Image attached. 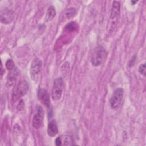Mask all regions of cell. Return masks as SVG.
<instances>
[{"mask_svg": "<svg viewBox=\"0 0 146 146\" xmlns=\"http://www.w3.org/2000/svg\"><path fill=\"white\" fill-rule=\"evenodd\" d=\"M107 52L102 46H96L93 50L91 55V63L95 67L102 65L106 59Z\"/></svg>", "mask_w": 146, "mask_h": 146, "instance_id": "obj_1", "label": "cell"}, {"mask_svg": "<svg viewBox=\"0 0 146 146\" xmlns=\"http://www.w3.org/2000/svg\"><path fill=\"white\" fill-rule=\"evenodd\" d=\"M28 89L29 84L26 80H23L19 81L13 92V102H15L19 100L22 96H23L27 93Z\"/></svg>", "mask_w": 146, "mask_h": 146, "instance_id": "obj_2", "label": "cell"}, {"mask_svg": "<svg viewBox=\"0 0 146 146\" xmlns=\"http://www.w3.org/2000/svg\"><path fill=\"white\" fill-rule=\"evenodd\" d=\"M42 62L38 58H35L31 62L30 70L31 79L35 82H38L41 76Z\"/></svg>", "mask_w": 146, "mask_h": 146, "instance_id": "obj_3", "label": "cell"}, {"mask_svg": "<svg viewBox=\"0 0 146 146\" xmlns=\"http://www.w3.org/2000/svg\"><path fill=\"white\" fill-rule=\"evenodd\" d=\"M64 88V82L61 77L57 78L54 81L52 88V98L54 101L60 100Z\"/></svg>", "mask_w": 146, "mask_h": 146, "instance_id": "obj_4", "label": "cell"}, {"mask_svg": "<svg viewBox=\"0 0 146 146\" xmlns=\"http://www.w3.org/2000/svg\"><path fill=\"white\" fill-rule=\"evenodd\" d=\"M123 95L124 90L123 88H117L115 90L110 100V105L112 108L116 109L118 108L121 102Z\"/></svg>", "mask_w": 146, "mask_h": 146, "instance_id": "obj_5", "label": "cell"}, {"mask_svg": "<svg viewBox=\"0 0 146 146\" xmlns=\"http://www.w3.org/2000/svg\"><path fill=\"white\" fill-rule=\"evenodd\" d=\"M44 118V111L40 106L36 107V112L33 116L32 120L33 127L35 129H39L43 124Z\"/></svg>", "mask_w": 146, "mask_h": 146, "instance_id": "obj_6", "label": "cell"}, {"mask_svg": "<svg viewBox=\"0 0 146 146\" xmlns=\"http://www.w3.org/2000/svg\"><path fill=\"white\" fill-rule=\"evenodd\" d=\"M120 13V3L119 2L115 1L112 3L111 12L110 15V19L111 21V27L113 28L117 21L118 18L119 17Z\"/></svg>", "mask_w": 146, "mask_h": 146, "instance_id": "obj_7", "label": "cell"}, {"mask_svg": "<svg viewBox=\"0 0 146 146\" xmlns=\"http://www.w3.org/2000/svg\"><path fill=\"white\" fill-rule=\"evenodd\" d=\"M38 98L39 101L48 108L50 107L51 103L49 94L47 91L43 88H39L37 92Z\"/></svg>", "mask_w": 146, "mask_h": 146, "instance_id": "obj_8", "label": "cell"}, {"mask_svg": "<svg viewBox=\"0 0 146 146\" xmlns=\"http://www.w3.org/2000/svg\"><path fill=\"white\" fill-rule=\"evenodd\" d=\"M14 17V11L11 10L5 9L1 12L0 19L1 23L3 24H9L11 23Z\"/></svg>", "mask_w": 146, "mask_h": 146, "instance_id": "obj_9", "label": "cell"}, {"mask_svg": "<svg viewBox=\"0 0 146 146\" xmlns=\"http://www.w3.org/2000/svg\"><path fill=\"white\" fill-rule=\"evenodd\" d=\"M18 75V71L16 68H14L13 70L10 71V72H9L7 75L6 81V86L7 87H11L15 85Z\"/></svg>", "mask_w": 146, "mask_h": 146, "instance_id": "obj_10", "label": "cell"}, {"mask_svg": "<svg viewBox=\"0 0 146 146\" xmlns=\"http://www.w3.org/2000/svg\"><path fill=\"white\" fill-rule=\"evenodd\" d=\"M58 133V128L55 120H51L47 126V134L49 136L55 137Z\"/></svg>", "mask_w": 146, "mask_h": 146, "instance_id": "obj_11", "label": "cell"}, {"mask_svg": "<svg viewBox=\"0 0 146 146\" xmlns=\"http://www.w3.org/2000/svg\"><path fill=\"white\" fill-rule=\"evenodd\" d=\"M56 15V10L54 6L51 5L50 6L47 10V11L46 13V16H45V21L46 22H49L53 19V18Z\"/></svg>", "mask_w": 146, "mask_h": 146, "instance_id": "obj_12", "label": "cell"}, {"mask_svg": "<svg viewBox=\"0 0 146 146\" xmlns=\"http://www.w3.org/2000/svg\"><path fill=\"white\" fill-rule=\"evenodd\" d=\"M76 15V10L75 8L71 7L66 9L63 14V18L69 19L74 17Z\"/></svg>", "mask_w": 146, "mask_h": 146, "instance_id": "obj_13", "label": "cell"}, {"mask_svg": "<svg viewBox=\"0 0 146 146\" xmlns=\"http://www.w3.org/2000/svg\"><path fill=\"white\" fill-rule=\"evenodd\" d=\"M61 139L62 145H73V139L72 137L68 135L60 136Z\"/></svg>", "mask_w": 146, "mask_h": 146, "instance_id": "obj_14", "label": "cell"}, {"mask_svg": "<svg viewBox=\"0 0 146 146\" xmlns=\"http://www.w3.org/2000/svg\"><path fill=\"white\" fill-rule=\"evenodd\" d=\"M6 67L9 71L13 70L15 68L14 62L11 59H8L6 62Z\"/></svg>", "mask_w": 146, "mask_h": 146, "instance_id": "obj_15", "label": "cell"}, {"mask_svg": "<svg viewBox=\"0 0 146 146\" xmlns=\"http://www.w3.org/2000/svg\"><path fill=\"white\" fill-rule=\"evenodd\" d=\"M139 72L143 75L144 76H145L146 72H145V63H143L140 65L139 67Z\"/></svg>", "mask_w": 146, "mask_h": 146, "instance_id": "obj_16", "label": "cell"}, {"mask_svg": "<svg viewBox=\"0 0 146 146\" xmlns=\"http://www.w3.org/2000/svg\"><path fill=\"white\" fill-rule=\"evenodd\" d=\"M55 145H62V143H61V139L60 137H58L55 139Z\"/></svg>", "mask_w": 146, "mask_h": 146, "instance_id": "obj_17", "label": "cell"}, {"mask_svg": "<svg viewBox=\"0 0 146 146\" xmlns=\"http://www.w3.org/2000/svg\"><path fill=\"white\" fill-rule=\"evenodd\" d=\"M137 2V1H131V3H133V4L134 5V4H135V3H136Z\"/></svg>", "mask_w": 146, "mask_h": 146, "instance_id": "obj_18", "label": "cell"}]
</instances>
